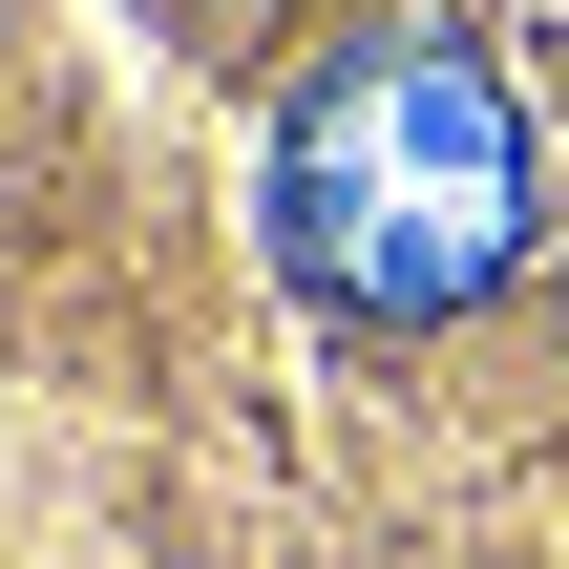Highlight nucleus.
I'll return each mask as SVG.
<instances>
[{
    "label": "nucleus",
    "mask_w": 569,
    "mask_h": 569,
    "mask_svg": "<svg viewBox=\"0 0 569 569\" xmlns=\"http://www.w3.org/2000/svg\"><path fill=\"white\" fill-rule=\"evenodd\" d=\"M0 569H338L253 253L127 0H0Z\"/></svg>",
    "instance_id": "1"
}]
</instances>
